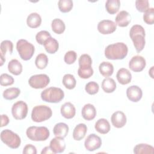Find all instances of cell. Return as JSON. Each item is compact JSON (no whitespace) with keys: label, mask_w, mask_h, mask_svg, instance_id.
Masks as SVG:
<instances>
[{"label":"cell","mask_w":154,"mask_h":154,"mask_svg":"<svg viewBox=\"0 0 154 154\" xmlns=\"http://www.w3.org/2000/svg\"><path fill=\"white\" fill-rule=\"evenodd\" d=\"M99 89L98 84L94 81H91L88 82L85 87V90L87 93L91 95L96 94Z\"/></svg>","instance_id":"38"},{"label":"cell","mask_w":154,"mask_h":154,"mask_svg":"<svg viewBox=\"0 0 154 154\" xmlns=\"http://www.w3.org/2000/svg\"><path fill=\"white\" fill-rule=\"evenodd\" d=\"M77 54L74 51H69L67 52L64 55V60L67 64H72L76 61Z\"/></svg>","instance_id":"43"},{"label":"cell","mask_w":154,"mask_h":154,"mask_svg":"<svg viewBox=\"0 0 154 154\" xmlns=\"http://www.w3.org/2000/svg\"><path fill=\"white\" fill-rule=\"evenodd\" d=\"M1 127L5 126H7L9 123V118L6 114H2L1 116Z\"/></svg>","instance_id":"45"},{"label":"cell","mask_w":154,"mask_h":154,"mask_svg":"<svg viewBox=\"0 0 154 154\" xmlns=\"http://www.w3.org/2000/svg\"><path fill=\"white\" fill-rule=\"evenodd\" d=\"M142 95V90L137 85H131L126 90V96L128 99L132 102H138L141 99Z\"/></svg>","instance_id":"13"},{"label":"cell","mask_w":154,"mask_h":154,"mask_svg":"<svg viewBox=\"0 0 154 154\" xmlns=\"http://www.w3.org/2000/svg\"><path fill=\"white\" fill-rule=\"evenodd\" d=\"M43 45L46 52L51 54L55 53L59 48L58 41L55 38L51 37L45 41Z\"/></svg>","instance_id":"23"},{"label":"cell","mask_w":154,"mask_h":154,"mask_svg":"<svg viewBox=\"0 0 154 154\" xmlns=\"http://www.w3.org/2000/svg\"><path fill=\"white\" fill-rule=\"evenodd\" d=\"M20 93V90L17 87H10L3 92V97L7 100H13L17 98Z\"/></svg>","instance_id":"31"},{"label":"cell","mask_w":154,"mask_h":154,"mask_svg":"<svg viewBox=\"0 0 154 154\" xmlns=\"http://www.w3.org/2000/svg\"><path fill=\"white\" fill-rule=\"evenodd\" d=\"M51 27L52 31L57 34H62L66 28L64 22L59 18H55L52 21Z\"/></svg>","instance_id":"30"},{"label":"cell","mask_w":154,"mask_h":154,"mask_svg":"<svg viewBox=\"0 0 154 154\" xmlns=\"http://www.w3.org/2000/svg\"><path fill=\"white\" fill-rule=\"evenodd\" d=\"M42 154H49V153H54L53 151L51 150V147L49 146H46L43 149V150L41 152Z\"/></svg>","instance_id":"46"},{"label":"cell","mask_w":154,"mask_h":154,"mask_svg":"<svg viewBox=\"0 0 154 154\" xmlns=\"http://www.w3.org/2000/svg\"><path fill=\"white\" fill-rule=\"evenodd\" d=\"M128 52L127 45L123 42L109 45L105 49V56L109 60H123Z\"/></svg>","instance_id":"1"},{"label":"cell","mask_w":154,"mask_h":154,"mask_svg":"<svg viewBox=\"0 0 154 154\" xmlns=\"http://www.w3.org/2000/svg\"><path fill=\"white\" fill-rule=\"evenodd\" d=\"M143 20L144 22L149 25H152L154 23V8H149L144 13Z\"/></svg>","instance_id":"39"},{"label":"cell","mask_w":154,"mask_h":154,"mask_svg":"<svg viewBox=\"0 0 154 154\" xmlns=\"http://www.w3.org/2000/svg\"><path fill=\"white\" fill-rule=\"evenodd\" d=\"M0 49H1V55L4 57L7 51L9 52L10 54H12L13 49V44L10 40H4L1 43Z\"/></svg>","instance_id":"35"},{"label":"cell","mask_w":154,"mask_h":154,"mask_svg":"<svg viewBox=\"0 0 154 154\" xmlns=\"http://www.w3.org/2000/svg\"><path fill=\"white\" fill-rule=\"evenodd\" d=\"M79 67H90L92 64V60L91 57L88 54H82L80 56L79 60Z\"/></svg>","instance_id":"37"},{"label":"cell","mask_w":154,"mask_h":154,"mask_svg":"<svg viewBox=\"0 0 154 154\" xmlns=\"http://www.w3.org/2000/svg\"><path fill=\"white\" fill-rule=\"evenodd\" d=\"M63 84L66 88L72 90L75 87L76 81L73 75L71 74H66L63 78Z\"/></svg>","instance_id":"32"},{"label":"cell","mask_w":154,"mask_h":154,"mask_svg":"<svg viewBox=\"0 0 154 154\" xmlns=\"http://www.w3.org/2000/svg\"><path fill=\"white\" fill-rule=\"evenodd\" d=\"M26 23L29 27L32 28H36L41 25V16L37 13H32L27 17Z\"/></svg>","instance_id":"24"},{"label":"cell","mask_w":154,"mask_h":154,"mask_svg":"<svg viewBox=\"0 0 154 154\" xmlns=\"http://www.w3.org/2000/svg\"><path fill=\"white\" fill-rule=\"evenodd\" d=\"M116 77L118 82L122 85L129 84L132 79V75L131 72L129 70L125 68L120 69L117 73Z\"/></svg>","instance_id":"17"},{"label":"cell","mask_w":154,"mask_h":154,"mask_svg":"<svg viewBox=\"0 0 154 154\" xmlns=\"http://www.w3.org/2000/svg\"><path fill=\"white\" fill-rule=\"evenodd\" d=\"M1 140L11 149L18 148L21 143L20 137L10 129H5L1 132Z\"/></svg>","instance_id":"7"},{"label":"cell","mask_w":154,"mask_h":154,"mask_svg":"<svg viewBox=\"0 0 154 154\" xmlns=\"http://www.w3.org/2000/svg\"><path fill=\"white\" fill-rule=\"evenodd\" d=\"M146 60L140 55L134 56L129 63V67L130 69L135 72L142 71L146 67Z\"/></svg>","instance_id":"12"},{"label":"cell","mask_w":154,"mask_h":154,"mask_svg":"<svg viewBox=\"0 0 154 154\" xmlns=\"http://www.w3.org/2000/svg\"><path fill=\"white\" fill-rule=\"evenodd\" d=\"M129 35L133 42L136 51L140 52L144 49L146 43V33L144 28L140 25H133L130 29Z\"/></svg>","instance_id":"2"},{"label":"cell","mask_w":154,"mask_h":154,"mask_svg":"<svg viewBox=\"0 0 154 154\" xmlns=\"http://www.w3.org/2000/svg\"><path fill=\"white\" fill-rule=\"evenodd\" d=\"M134 153L135 154L141 153H154V148L153 146L147 144H138L134 148Z\"/></svg>","instance_id":"28"},{"label":"cell","mask_w":154,"mask_h":154,"mask_svg":"<svg viewBox=\"0 0 154 154\" xmlns=\"http://www.w3.org/2000/svg\"><path fill=\"white\" fill-rule=\"evenodd\" d=\"M78 74L79 76L82 79H88L93 74V69L91 66L79 67L78 70Z\"/></svg>","instance_id":"36"},{"label":"cell","mask_w":154,"mask_h":154,"mask_svg":"<svg viewBox=\"0 0 154 154\" xmlns=\"http://www.w3.org/2000/svg\"><path fill=\"white\" fill-rule=\"evenodd\" d=\"M27 137L35 141L46 140L49 137V131L45 126H30L26 131Z\"/></svg>","instance_id":"4"},{"label":"cell","mask_w":154,"mask_h":154,"mask_svg":"<svg viewBox=\"0 0 154 154\" xmlns=\"http://www.w3.org/2000/svg\"><path fill=\"white\" fill-rule=\"evenodd\" d=\"M87 127L84 123H79L75 126L73 131V138L76 141L83 139L87 133Z\"/></svg>","instance_id":"20"},{"label":"cell","mask_w":154,"mask_h":154,"mask_svg":"<svg viewBox=\"0 0 154 154\" xmlns=\"http://www.w3.org/2000/svg\"><path fill=\"white\" fill-rule=\"evenodd\" d=\"M11 113L13 117L16 120L25 119L28 114L27 104L22 100L16 102L12 106Z\"/></svg>","instance_id":"9"},{"label":"cell","mask_w":154,"mask_h":154,"mask_svg":"<svg viewBox=\"0 0 154 154\" xmlns=\"http://www.w3.org/2000/svg\"><path fill=\"white\" fill-rule=\"evenodd\" d=\"M102 88L108 93H112L116 88V83L115 81L111 78H106L102 82Z\"/></svg>","instance_id":"27"},{"label":"cell","mask_w":154,"mask_h":154,"mask_svg":"<svg viewBox=\"0 0 154 154\" xmlns=\"http://www.w3.org/2000/svg\"><path fill=\"white\" fill-rule=\"evenodd\" d=\"M117 28V25L111 20H102L98 23L97 29L102 34H109L114 32Z\"/></svg>","instance_id":"11"},{"label":"cell","mask_w":154,"mask_h":154,"mask_svg":"<svg viewBox=\"0 0 154 154\" xmlns=\"http://www.w3.org/2000/svg\"><path fill=\"white\" fill-rule=\"evenodd\" d=\"M23 154H36L37 153V149L36 147L32 145V144H26L23 150Z\"/></svg>","instance_id":"44"},{"label":"cell","mask_w":154,"mask_h":154,"mask_svg":"<svg viewBox=\"0 0 154 154\" xmlns=\"http://www.w3.org/2000/svg\"><path fill=\"white\" fill-rule=\"evenodd\" d=\"M52 111L50 107L46 105H37L32 108L31 119L35 122H42L51 117Z\"/></svg>","instance_id":"5"},{"label":"cell","mask_w":154,"mask_h":154,"mask_svg":"<svg viewBox=\"0 0 154 154\" xmlns=\"http://www.w3.org/2000/svg\"><path fill=\"white\" fill-rule=\"evenodd\" d=\"M16 49L20 58L24 61L30 60L35 51L34 45L24 39H20L17 41Z\"/></svg>","instance_id":"6"},{"label":"cell","mask_w":154,"mask_h":154,"mask_svg":"<svg viewBox=\"0 0 154 154\" xmlns=\"http://www.w3.org/2000/svg\"><path fill=\"white\" fill-rule=\"evenodd\" d=\"M53 132L55 137L65 138L69 132V126L64 123H57L54 127Z\"/></svg>","instance_id":"22"},{"label":"cell","mask_w":154,"mask_h":154,"mask_svg":"<svg viewBox=\"0 0 154 154\" xmlns=\"http://www.w3.org/2000/svg\"><path fill=\"white\" fill-rule=\"evenodd\" d=\"M82 117L86 120H91L96 116V110L95 107L90 103L85 104L82 108Z\"/></svg>","instance_id":"19"},{"label":"cell","mask_w":154,"mask_h":154,"mask_svg":"<svg viewBox=\"0 0 154 154\" xmlns=\"http://www.w3.org/2000/svg\"><path fill=\"white\" fill-rule=\"evenodd\" d=\"M102 145L101 138L94 134H90L85 140L84 146L85 149L90 152L96 150L100 147Z\"/></svg>","instance_id":"10"},{"label":"cell","mask_w":154,"mask_h":154,"mask_svg":"<svg viewBox=\"0 0 154 154\" xmlns=\"http://www.w3.org/2000/svg\"><path fill=\"white\" fill-rule=\"evenodd\" d=\"M120 7L119 0H108L105 3V8L107 12L111 14L116 13Z\"/></svg>","instance_id":"29"},{"label":"cell","mask_w":154,"mask_h":154,"mask_svg":"<svg viewBox=\"0 0 154 154\" xmlns=\"http://www.w3.org/2000/svg\"><path fill=\"white\" fill-rule=\"evenodd\" d=\"M95 129L99 133L106 134L110 131V125L109 122L105 119H100L95 123Z\"/></svg>","instance_id":"21"},{"label":"cell","mask_w":154,"mask_h":154,"mask_svg":"<svg viewBox=\"0 0 154 154\" xmlns=\"http://www.w3.org/2000/svg\"><path fill=\"white\" fill-rule=\"evenodd\" d=\"M50 82L49 77L46 74H38L31 76L29 80V85L34 88L41 89L46 87Z\"/></svg>","instance_id":"8"},{"label":"cell","mask_w":154,"mask_h":154,"mask_svg":"<svg viewBox=\"0 0 154 154\" xmlns=\"http://www.w3.org/2000/svg\"><path fill=\"white\" fill-rule=\"evenodd\" d=\"M64 97V91L60 88L55 87H49L44 90L41 93L42 99L49 103L60 102L63 99Z\"/></svg>","instance_id":"3"},{"label":"cell","mask_w":154,"mask_h":154,"mask_svg":"<svg viewBox=\"0 0 154 154\" xmlns=\"http://www.w3.org/2000/svg\"><path fill=\"white\" fill-rule=\"evenodd\" d=\"M61 114L66 119H72L76 113V109L74 105L70 102L64 103L61 107Z\"/></svg>","instance_id":"18"},{"label":"cell","mask_w":154,"mask_h":154,"mask_svg":"<svg viewBox=\"0 0 154 154\" xmlns=\"http://www.w3.org/2000/svg\"><path fill=\"white\" fill-rule=\"evenodd\" d=\"M99 70L100 74L103 76L108 77L112 75L114 72V67L111 63L103 61L100 64Z\"/></svg>","instance_id":"25"},{"label":"cell","mask_w":154,"mask_h":154,"mask_svg":"<svg viewBox=\"0 0 154 154\" xmlns=\"http://www.w3.org/2000/svg\"><path fill=\"white\" fill-rule=\"evenodd\" d=\"M116 25L120 27L127 26L131 21L130 14L125 10L120 11L116 17Z\"/></svg>","instance_id":"16"},{"label":"cell","mask_w":154,"mask_h":154,"mask_svg":"<svg viewBox=\"0 0 154 154\" xmlns=\"http://www.w3.org/2000/svg\"><path fill=\"white\" fill-rule=\"evenodd\" d=\"M14 81V78L7 73H2L0 76V84L2 86L11 85Z\"/></svg>","instance_id":"42"},{"label":"cell","mask_w":154,"mask_h":154,"mask_svg":"<svg viewBox=\"0 0 154 154\" xmlns=\"http://www.w3.org/2000/svg\"><path fill=\"white\" fill-rule=\"evenodd\" d=\"M111 120L114 127L117 128H121L126 123V117L123 112L121 111H117L112 114Z\"/></svg>","instance_id":"14"},{"label":"cell","mask_w":154,"mask_h":154,"mask_svg":"<svg viewBox=\"0 0 154 154\" xmlns=\"http://www.w3.org/2000/svg\"><path fill=\"white\" fill-rule=\"evenodd\" d=\"M135 7L138 11L144 13L149 8V3L147 0H137L135 1Z\"/></svg>","instance_id":"41"},{"label":"cell","mask_w":154,"mask_h":154,"mask_svg":"<svg viewBox=\"0 0 154 154\" xmlns=\"http://www.w3.org/2000/svg\"><path fill=\"white\" fill-rule=\"evenodd\" d=\"M8 71L14 75H19L22 72V65L16 59L11 60L8 64Z\"/></svg>","instance_id":"26"},{"label":"cell","mask_w":154,"mask_h":154,"mask_svg":"<svg viewBox=\"0 0 154 154\" xmlns=\"http://www.w3.org/2000/svg\"><path fill=\"white\" fill-rule=\"evenodd\" d=\"M58 8L61 12H69L73 8V2L72 0H60L58 2Z\"/></svg>","instance_id":"34"},{"label":"cell","mask_w":154,"mask_h":154,"mask_svg":"<svg viewBox=\"0 0 154 154\" xmlns=\"http://www.w3.org/2000/svg\"><path fill=\"white\" fill-rule=\"evenodd\" d=\"M49 147L54 153H62L66 149V143L64 138L56 137L50 141Z\"/></svg>","instance_id":"15"},{"label":"cell","mask_w":154,"mask_h":154,"mask_svg":"<svg viewBox=\"0 0 154 154\" xmlns=\"http://www.w3.org/2000/svg\"><path fill=\"white\" fill-rule=\"evenodd\" d=\"M51 34L47 31H41L35 35V39L37 42L40 45H44L45 41L51 37Z\"/></svg>","instance_id":"40"},{"label":"cell","mask_w":154,"mask_h":154,"mask_svg":"<svg viewBox=\"0 0 154 154\" xmlns=\"http://www.w3.org/2000/svg\"><path fill=\"white\" fill-rule=\"evenodd\" d=\"M35 64L36 67L39 69H45L48 64V58L47 55L43 53L39 54L35 58Z\"/></svg>","instance_id":"33"},{"label":"cell","mask_w":154,"mask_h":154,"mask_svg":"<svg viewBox=\"0 0 154 154\" xmlns=\"http://www.w3.org/2000/svg\"><path fill=\"white\" fill-rule=\"evenodd\" d=\"M5 61V57H4L3 56L1 55V66H2L4 63Z\"/></svg>","instance_id":"47"}]
</instances>
